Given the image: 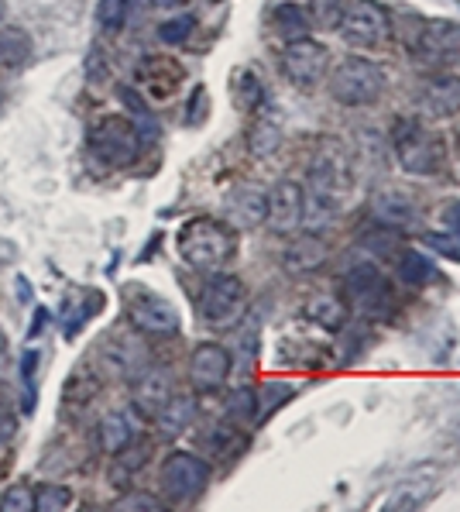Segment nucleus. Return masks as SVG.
<instances>
[{
    "mask_svg": "<svg viewBox=\"0 0 460 512\" xmlns=\"http://www.w3.org/2000/svg\"><path fill=\"white\" fill-rule=\"evenodd\" d=\"M433 495H436V482L430 475H423V478L412 475V478H406V482L395 485L392 492H388L382 509H388V512H416V509H423Z\"/></svg>",
    "mask_w": 460,
    "mask_h": 512,
    "instance_id": "17",
    "label": "nucleus"
},
{
    "mask_svg": "<svg viewBox=\"0 0 460 512\" xmlns=\"http://www.w3.org/2000/svg\"><path fill=\"white\" fill-rule=\"evenodd\" d=\"M344 303H340L337 296H316L313 303H309V317L316 320L320 327L327 330H337L340 324H344Z\"/></svg>",
    "mask_w": 460,
    "mask_h": 512,
    "instance_id": "29",
    "label": "nucleus"
},
{
    "mask_svg": "<svg viewBox=\"0 0 460 512\" xmlns=\"http://www.w3.org/2000/svg\"><path fill=\"white\" fill-rule=\"evenodd\" d=\"M440 217H443V224H447L450 234H460V200L457 203H447Z\"/></svg>",
    "mask_w": 460,
    "mask_h": 512,
    "instance_id": "41",
    "label": "nucleus"
},
{
    "mask_svg": "<svg viewBox=\"0 0 460 512\" xmlns=\"http://www.w3.org/2000/svg\"><path fill=\"white\" fill-rule=\"evenodd\" d=\"M155 420H158V430H162L165 437H179V433H186L189 423L196 420V399L193 396H176V392H172V399L162 406V413H158Z\"/></svg>",
    "mask_w": 460,
    "mask_h": 512,
    "instance_id": "23",
    "label": "nucleus"
},
{
    "mask_svg": "<svg viewBox=\"0 0 460 512\" xmlns=\"http://www.w3.org/2000/svg\"><path fill=\"white\" fill-rule=\"evenodd\" d=\"M210 482V464L196 454L176 451L162 464V488L172 502H193Z\"/></svg>",
    "mask_w": 460,
    "mask_h": 512,
    "instance_id": "9",
    "label": "nucleus"
},
{
    "mask_svg": "<svg viewBox=\"0 0 460 512\" xmlns=\"http://www.w3.org/2000/svg\"><path fill=\"white\" fill-rule=\"evenodd\" d=\"M134 80L145 90V97L152 100H169L172 93L182 86V66L176 59H162V55H148L138 69H134Z\"/></svg>",
    "mask_w": 460,
    "mask_h": 512,
    "instance_id": "15",
    "label": "nucleus"
},
{
    "mask_svg": "<svg viewBox=\"0 0 460 512\" xmlns=\"http://www.w3.org/2000/svg\"><path fill=\"white\" fill-rule=\"evenodd\" d=\"M433 244L436 251H443V255H454V258H460V234H430V238H426Z\"/></svg>",
    "mask_w": 460,
    "mask_h": 512,
    "instance_id": "40",
    "label": "nucleus"
},
{
    "mask_svg": "<svg viewBox=\"0 0 460 512\" xmlns=\"http://www.w3.org/2000/svg\"><path fill=\"white\" fill-rule=\"evenodd\" d=\"M155 7H176V4H182V0H152Z\"/></svg>",
    "mask_w": 460,
    "mask_h": 512,
    "instance_id": "43",
    "label": "nucleus"
},
{
    "mask_svg": "<svg viewBox=\"0 0 460 512\" xmlns=\"http://www.w3.org/2000/svg\"><path fill=\"white\" fill-rule=\"evenodd\" d=\"M344 293H347V299H351V303L358 306L361 313H375L378 306H385L388 286H385L382 272H378L375 265H371V262H361V265H354V269L347 272Z\"/></svg>",
    "mask_w": 460,
    "mask_h": 512,
    "instance_id": "14",
    "label": "nucleus"
},
{
    "mask_svg": "<svg viewBox=\"0 0 460 512\" xmlns=\"http://www.w3.org/2000/svg\"><path fill=\"white\" fill-rule=\"evenodd\" d=\"M90 148L107 165H131L141 152V131L128 117H100L90 128Z\"/></svg>",
    "mask_w": 460,
    "mask_h": 512,
    "instance_id": "5",
    "label": "nucleus"
},
{
    "mask_svg": "<svg viewBox=\"0 0 460 512\" xmlns=\"http://www.w3.org/2000/svg\"><path fill=\"white\" fill-rule=\"evenodd\" d=\"M275 28H279V35L285 38V42L303 38L309 31V14L296 4H279L275 7Z\"/></svg>",
    "mask_w": 460,
    "mask_h": 512,
    "instance_id": "27",
    "label": "nucleus"
},
{
    "mask_svg": "<svg viewBox=\"0 0 460 512\" xmlns=\"http://www.w3.org/2000/svg\"><path fill=\"white\" fill-rule=\"evenodd\" d=\"M128 14H131V0H100V7H97L100 28H103V31H110V35L124 28Z\"/></svg>",
    "mask_w": 460,
    "mask_h": 512,
    "instance_id": "32",
    "label": "nucleus"
},
{
    "mask_svg": "<svg viewBox=\"0 0 460 512\" xmlns=\"http://www.w3.org/2000/svg\"><path fill=\"white\" fill-rule=\"evenodd\" d=\"M327 66H330V52L327 45L313 42V38H292L285 42L282 49V73L289 76L299 90H313L316 83L327 76Z\"/></svg>",
    "mask_w": 460,
    "mask_h": 512,
    "instance_id": "8",
    "label": "nucleus"
},
{
    "mask_svg": "<svg viewBox=\"0 0 460 512\" xmlns=\"http://www.w3.org/2000/svg\"><path fill=\"white\" fill-rule=\"evenodd\" d=\"M265 224L272 227L275 234H292V231H296V227L303 224V186L289 183V179L275 183L272 193H268Z\"/></svg>",
    "mask_w": 460,
    "mask_h": 512,
    "instance_id": "13",
    "label": "nucleus"
},
{
    "mask_svg": "<svg viewBox=\"0 0 460 512\" xmlns=\"http://www.w3.org/2000/svg\"><path fill=\"white\" fill-rule=\"evenodd\" d=\"M378 214H382L388 224H406L412 217V207L402 196H382V200H378Z\"/></svg>",
    "mask_w": 460,
    "mask_h": 512,
    "instance_id": "38",
    "label": "nucleus"
},
{
    "mask_svg": "<svg viewBox=\"0 0 460 512\" xmlns=\"http://www.w3.org/2000/svg\"><path fill=\"white\" fill-rule=\"evenodd\" d=\"M193 28H196L193 14H179V18H169L162 28H158V38H162L165 45H179V42H186V38L193 35Z\"/></svg>",
    "mask_w": 460,
    "mask_h": 512,
    "instance_id": "35",
    "label": "nucleus"
},
{
    "mask_svg": "<svg viewBox=\"0 0 460 512\" xmlns=\"http://www.w3.org/2000/svg\"><path fill=\"white\" fill-rule=\"evenodd\" d=\"M337 28L347 45L371 49V45L385 42L388 31H392V21H388L385 7L375 4V0H347V7L340 11Z\"/></svg>",
    "mask_w": 460,
    "mask_h": 512,
    "instance_id": "7",
    "label": "nucleus"
},
{
    "mask_svg": "<svg viewBox=\"0 0 460 512\" xmlns=\"http://www.w3.org/2000/svg\"><path fill=\"white\" fill-rule=\"evenodd\" d=\"M230 375V351L220 344H200L189 358V382L196 392H217L224 389Z\"/></svg>",
    "mask_w": 460,
    "mask_h": 512,
    "instance_id": "11",
    "label": "nucleus"
},
{
    "mask_svg": "<svg viewBox=\"0 0 460 512\" xmlns=\"http://www.w3.org/2000/svg\"><path fill=\"white\" fill-rule=\"evenodd\" d=\"M237 238L227 224H220L217 217H193L182 224L179 231V255L186 258L193 269L200 272H217L234 258Z\"/></svg>",
    "mask_w": 460,
    "mask_h": 512,
    "instance_id": "2",
    "label": "nucleus"
},
{
    "mask_svg": "<svg viewBox=\"0 0 460 512\" xmlns=\"http://www.w3.org/2000/svg\"><path fill=\"white\" fill-rule=\"evenodd\" d=\"M392 148L395 159L412 176H436L443 169V141L426 131L419 121H409V117H399V124L392 128Z\"/></svg>",
    "mask_w": 460,
    "mask_h": 512,
    "instance_id": "3",
    "label": "nucleus"
},
{
    "mask_svg": "<svg viewBox=\"0 0 460 512\" xmlns=\"http://www.w3.org/2000/svg\"><path fill=\"white\" fill-rule=\"evenodd\" d=\"M385 90V73L378 62L371 59H358V55H351V59H344L337 66V73H333L330 80V93L337 104L344 107H368L375 104L378 97H382Z\"/></svg>",
    "mask_w": 460,
    "mask_h": 512,
    "instance_id": "4",
    "label": "nucleus"
},
{
    "mask_svg": "<svg viewBox=\"0 0 460 512\" xmlns=\"http://www.w3.org/2000/svg\"><path fill=\"white\" fill-rule=\"evenodd\" d=\"M282 141V131L272 117H258L255 128H251V152L255 155H272Z\"/></svg>",
    "mask_w": 460,
    "mask_h": 512,
    "instance_id": "30",
    "label": "nucleus"
},
{
    "mask_svg": "<svg viewBox=\"0 0 460 512\" xmlns=\"http://www.w3.org/2000/svg\"><path fill=\"white\" fill-rule=\"evenodd\" d=\"M344 0H309V21L320 28H337Z\"/></svg>",
    "mask_w": 460,
    "mask_h": 512,
    "instance_id": "34",
    "label": "nucleus"
},
{
    "mask_svg": "<svg viewBox=\"0 0 460 512\" xmlns=\"http://www.w3.org/2000/svg\"><path fill=\"white\" fill-rule=\"evenodd\" d=\"M457 49H460V25H450V21H430L416 38V52L426 55V59H440V55H450Z\"/></svg>",
    "mask_w": 460,
    "mask_h": 512,
    "instance_id": "21",
    "label": "nucleus"
},
{
    "mask_svg": "<svg viewBox=\"0 0 460 512\" xmlns=\"http://www.w3.org/2000/svg\"><path fill=\"white\" fill-rule=\"evenodd\" d=\"M128 317L141 334H176L179 330V313L169 299L138 289L128 299Z\"/></svg>",
    "mask_w": 460,
    "mask_h": 512,
    "instance_id": "10",
    "label": "nucleus"
},
{
    "mask_svg": "<svg viewBox=\"0 0 460 512\" xmlns=\"http://www.w3.org/2000/svg\"><path fill=\"white\" fill-rule=\"evenodd\" d=\"M131 437H134V427L128 423V416L124 413H107L100 420L97 427V440H100V451L110 454V458H117V454H124L131 447Z\"/></svg>",
    "mask_w": 460,
    "mask_h": 512,
    "instance_id": "22",
    "label": "nucleus"
},
{
    "mask_svg": "<svg viewBox=\"0 0 460 512\" xmlns=\"http://www.w3.org/2000/svg\"><path fill=\"white\" fill-rule=\"evenodd\" d=\"M230 416H234L237 423H255V392L251 389L234 392V399H230Z\"/></svg>",
    "mask_w": 460,
    "mask_h": 512,
    "instance_id": "39",
    "label": "nucleus"
},
{
    "mask_svg": "<svg viewBox=\"0 0 460 512\" xmlns=\"http://www.w3.org/2000/svg\"><path fill=\"white\" fill-rule=\"evenodd\" d=\"M309 183L303 193V224L306 231H323L344 210V200L351 193V162L344 155V145L323 141L309 162Z\"/></svg>",
    "mask_w": 460,
    "mask_h": 512,
    "instance_id": "1",
    "label": "nucleus"
},
{
    "mask_svg": "<svg viewBox=\"0 0 460 512\" xmlns=\"http://www.w3.org/2000/svg\"><path fill=\"white\" fill-rule=\"evenodd\" d=\"M97 392H100V378L90 372V368H76L73 378L66 382V406L73 409V406H90L93 399H97Z\"/></svg>",
    "mask_w": 460,
    "mask_h": 512,
    "instance_id": "26",
    "label": "nucleus"
},
{
    "mask_svg": "<svg viewBox=\"0 0 460 512\" xmlns=\"http://www.w3.org/2000/svg\"><path fill=\"white\" fill-rule=\"evenodd\" d=\"M35 509V492L28 485H14L0 495V512H28Z\"/></svg>",
    "mask_w": 460,
    "mask_h": 512,
    "instance_id": "36",
    "label": "nucleus"
},
{
    "mask_svg": "<svg viewBox=\"0 0 460 512\" xmlns=\"http://www.w3.org/2000/svg\"><path fill=\"white\" fill-rule=\"evenodd\" d=\"M292 399V385L285 382H268L255 392V423H261L265 416H272L282 403Z\"/></svg>",
    "mask_w": 460,
    "mask_h": 512,
    "instance_id": "28",
    "label": "nucleus"
},
{
    "mask_svg": "<svg viewBox=\"0 0 460 512\" xmlns=\"http://www.w3.org/2000/svg\"><path fill=\"white\" fill-rule=\"evenodd\" d=\"M172 399V375L158 365H145L134 375V389H131V403L141 416L155 420L162 413V406Z\"/></svg>",
    "mask_w": 460,
    "mask_h": 512,
    "instance_id": "12",
    "label": "nucleus"
},
{
    "mask_svg": "<svg viewBox=\"0 0 460 512\" xmlns=\"http://www.w3.org/2000/svg\"><path fill=\"white\" fill-rule=\"evenodd\" d=\"M114 509L117 512H162L165 506L148 492H131V495H121V499L114 502Z\"/></svg>",
    "mask_w": 460,
    "mask_h": 512,
    "instance_id": "37",
    "label": "nucleus"
},
{
    "mask_svg": "<svg viewBox=\"0 0 460 512\" xmlns=\"http://www.w3.org/2000/svg\"><path fill=\"white\" fill-rule=\"evenodd\" d=\"M11 437H14V420L11 416H0V451L11 444Z\"/></svg>",
    "mask_w": 460,
    "mask_h": 512,
    "instance_id": "42",
    "label": "nucleus"
},
{
    "mask_svg": "<svg viewBox=\"0 0 460 512\" xmlns=\"http://www.w3.org/2000/svg\"><path fill=\"white\" fill-rule=\"evenodd\" d=\"M227 217H230V224L241 227V231H251V227L265 224L268 193L258 186H237L234 193L227 196Z\"/></svg>",
    "mask_w": 460,
    "mask_h": 512,
    "instance_id": "16",
    "label": "nucleus"
},
{
    "mask_svg": "<svg viewBox=\"0 0 460 512\" xmlns=\"http://www.w3.org/2000/svg\"><path fill=\"white\" fill-rule=\"evenodd\" d=\"M237 90H241V97H237V104L244 110H258L265 104V86H261L258 73H251V69H244L241 76H237Z\"/></svg>",
    "mask_w": 460,
    "mask_h": 512,
    "instance_id": "33",
    "label": "nucleus"
},
{
    "mask_svg": "<svg viewBox=\"0 0 460 512\" xmlns=\"http://www.w3.org/2000/svg\"><path fill=\"white\" fill-rule=\"evenodd\" d=\"M103 365L114 375H138L145 368V348L134 337H114L100 348Z\"/></svg>",
    "mask_w": 460,
    "mask_h": 512,
    "instance_id": "18",
    "label": "nucleus"
},
{
    "mask_svg": "<svg viewBox=\"0 0 460 512\" xmlns=\"http://www.w3.org/2000/svg\"><path fill=\"white\" fill-rule=\"evenodd\" d=\"M454 437L460 440V416H457V423H454Z\"/></svg>",
    "mask_w": 460,
    "mask_h": 512,
    "instance_id": "44",
    "label": "nucleus"
},
{
    "mask_svg": "<svg viewBox=\"0 0 460 512\" xmlns=\"http://www.w3.org/2000/svg\"><path fill=\"white\" fill-rule=\"evenodd\" d=\"M327 262V244L320 238H313V231L306 238L292 241L289 248L282 251V269L292 272V275H303V272H313Z\"/></svg>",
    "mask_w": 460,
    "mask_h": 512,
    "instance_id": "19",
    "label": "nucleus"
},
{
    "mask_svg": "<svg viewBox=\"0 0 460 512\" xmlns=\"http://www.w3.org/2000/svg\"><path fill=\"white\" fill-rule=\"evenodd\" d=\"M248 306V286L237 275H213L200 293V317L210 327H230Z\"/></svg>",
    "mask_w": 460,
    "mask_h": 512,
    "instance_id": "6",
    "label": "nucleus"
},
{
    "mask_svg": "<svg viewBox=\"0 0 460 512\" xmlns=\"http://www.w3.org/2000/svg\"><path fill=\"white\" fill-rule=\"evenodd\" d=\"M69 506H73V492H69L66 485L45 482V485L35 488V509L38 512H62V509H69Z\"/></svg>",
    "mask_w": 460,
    "mask_h": 512,
    "instance_id": "31",
    "label": "nucleus"
},
{
    "mask_svg": "<svg viewBox=\"0 0 460 512\" xmlns=\"http://www.w3.org/2000/svg\"><path fill=\"white\" fill-rule=\"evenodd\" d=\"M31 55V38L21 28H0V69H21Z\"/></svg>",
    "mask_w": 460,
    "mask_h": 512,
    "instance_id": "24",
    "label": "nucleus"
},
{
    "mask_svg": "<svg viewBox=\"0 0 460 512\" xmlns=\"http://www.w3.org/2000/svg\"><path fill=\"white\" fill-rule=\"evenodd\" d=\"M419 107L430 117H450L460 110V80L457 76H440V80L426 83L423 97H419Z\"/></svg>",
    "mask_w": 460,
    "mask_h": 512,
    "instance_id": "20",
    "label": "nucleus"
},
{
    "mask_svg": "<svg viewBox=\"0 0 460 512\" xmlns=\"http://www.w3.org/2000/svg\"><path fill=\"white\" fill-rule=\"evenodd\" d=\"M395 275H399V282H406V286H426L436 275V265L423 251H406V255L399 258V265H395Z\"/></svg>",
    "mask_w": 460,
    "mask_h": 512,
    "instance_id": "25",
    "label": "nucleus"
}]
</instances>
